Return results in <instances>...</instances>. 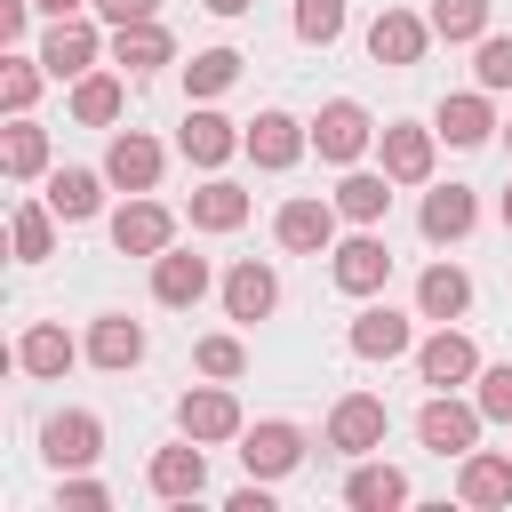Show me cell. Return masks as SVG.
<instances>
[{"label": "cell", "instance_id": "obj_41", "mask_svg": "<svg viewBox=\"0 0 512 512\" xmlns=\"http://www.w3.org/2000/svg\"><path fill=\"white\" fill-rule=\"evenodd\" d=\"M480 416H496V424H512V360L480 376Z\"/></svg>", "mask_w": 512, "mask_h": 512}, {"label": "cell", "instance_id": "obj_36", "mask_svg": "<svg viewBox=\"0 0 512 512\" xmlns=\"http://www.w3.org/2000/svg\"><path fill=\"white\" fill-rule=\"evenodd\" d=\"M32 96H40V56H8V72H0V104L24 112Z\"/></svg>", "mask_w": 512, "mask_h": 512}, {"label": "cell", "instance_id": "obj_22", "mask_svg": "<svg viewBox=\"0 0 512 512\" xmlns=\"http://www.w3.org/2000/svg\"><path fill=\"white\" fill-rule=\"evenodd\" d=\"M472 192L464 184H440V192H424V240H464L472 232Z\"/></svg>", "mask_w": 512, "mask_h": 512}, {"label": "cell", "instance_id": "obj_42", "mask_svg": "<svg viewBox=\"0 0 512 512\" xmlns=\"http://www.w3.org/2000/svg\"><path fill=\"white\" fill-rule=\"evenodd\" d=\"M152 8H160V0H96V16H104V24H144Z\"/></svg>", "mask_w": 512, "mask_h": 512}, {"label": "cell", "instance_id": "obj_9", "mask_svg": "<svg viewBox=\"0 0 512 512\" xmlns=\"http://www.w3.org/2000/svg\"><path fill=\"white\" fill-rule=\"evenodd\" d=\"M168 232H176V224H168L160 200H128V208L112 216V248H120V256H160Z\"/></svg>", "mask_w": 512, "mask_h": 512}, {"label": "cell", "instance_id": "obj_3", "mask_svg": "<svg viewBox=\"0 0 512 512\" xmlns=\"http://www.w3.org/2000/svg\"><path fill=\"white\" fill-rule=\"evenodd\" d=\"M416 432H424V448H432V456H472V440H480V400L464 408V400H448V392H440V400L416 416Z\"/></svg>", "mask_w": 512, "mask_h": 512}, {"label": "cell", "instance_id": "obj_2", "mask_svg": "<svg viewBox=\"0 0 512 512\" xmlns=\"http://www.w3.org/2000/svg\"><path fill=\"white\" fill-rule=\"evenodd\" d=\"M40 448H48V464H56V472H80V464H96V456H104V424H96L88 408H64V416H48Z\"/></svg>", "mask_w": 512, "mask_h": 512}, {"label": "cell", "instance_id": "obj_28", "mask_svg": "<svg viewBox=\"0 0 512 512\" xmlns=\"http://www.w3.org/2000/svg\"><path fill=\"white\" fill-rule=\"evenodd\" d=\"M112 56L128 64V72H152V64H168V32L144 16V24H112Z\"/></svg>", "mask_w": 512, "mask_h": 512}, {"label": "cell", "instance_id": "obj_8", "mask_svg": "<svg viewBox=\"0 0 512 512\" xmlns=\"http://www.w3.org/2000/svg\"><path fill=\"white\" fill-rule=\"evenodd\" d=\"M304 144H312V128H296L288 112H256V120H248V160H256V168H296Z\"/></svg>", "mask_w": 512, "mask_h": 512}, {"label": "cell", "instance_id": "obj_48", "mask_svg": "<svg viewBox=\"0 0 512 512\" xmlns=\"http://www.w3.org/2000/svg\"><path fill=\"white\" fill-rule=\"evenodd\" d=\"M504 136H512V128H504Z\"/></svg>", "mask_w": 512, "mask_h": 512}, {"label": "cell", "instance_id": "obj_26", "mask_svg": "<svg viewBox=\"0 0 512 512\" xmlns=\"http://www.w3.org/2000/svg\"><path fill=\"white\" fill-rule=\"evenodd\" d=\"M416 304H424V320H456V312L472 304V280H464L456 264H432V272L416 280Z\"/></svg>", "mask_w": 512, "mask_h": 512}, {"label": "cell", "instance_id": "obj_16", "mask_svg": "<svg viewBox=\"0 0 512 512\" xmlns=\"http://www.w3.org/2000/svg\"><path fill=\"white\" fill-rule=\"evenodd\" d=\"M40 64H48L56 80H80V72L96 64V32H88V24H72V16H56V32L40 40Z\"/></svg>", "mask_w": 512, "mask_h": 512}, {"label": "cell", "instance_id": "obj_6", "mask_svg": "<svg viewBox=\"0 0 512 512\" xmlns=\"http://www.w3.org/2000/svg\"><path fill=\"white\" fill-rule=\"evenodd\" d=\"M384 272H392V248H384L376 232H352V240L336 248V288H344V296H376Z\"/></svg>", "mask_w": 512, "mask_h": 512}, {"label": "cell", "instance_id": "obj_4", "mask_svg": "<svg viewBox=\"0 0 512 512\" xmlns=\"http://www.w3.org/2000/svg\"><path fill=\"white\" fill-rule=\"evenodd\" d=\"M336 200H288L280 216H272V232H280V248H296V256H320L328 240H336Z\"/></svg>", "mask_w": 512, "mask_h": 512}, {"label": "cell", "instance_id": "obj_30", "mask_svg": "<svg viewBox=\"0 0 512 512\" xmlns=\"http://www.w3.org/2000/svg\"><path fill=\"white\" fill-rule=\"evenodd\" d=\"M336 208H344L352 224H376V216L392 208V176H368V168H352V176L336 184Z\"/></svg>", "mask_w": 512, "mask_h": 512}, {"label": "cell", "instance_id": "obj_24", "mask_svg": "<svg viewBox=\"0 0 512 512\" xmlns=\"http://www.w3.org/2000/svg\"><path fill=\"white\" fill-rule=\"evenodd\" d=\"M152 488L176 496V504L200 496V488H208V456H200V448H160V456H152Z\"/></svg>", "mask_w": 512, "mask_h": 512}, {"label": "cell", "instance_id": "obj_11", "mask_svg": "<svg viewBox=\"0 0 512 512\" xmlns=\"http://www.w3.org/2000/svg\"><path fill=\"white\" fill-rule=\"evenodd\" d=\"M328 440H336L344 456H368V448H384V400H368V392L336 400V416H328Z\"/></svg>", "mask_w": 512, "mask_h": 512}, {"label": "cell", "instance_id": "obj_40", "mask_svg": "<svg viewBox=\"0 0 512 512\" xmlns=\"http://www.w3.org/2000/svg\"><path fill=\"white\" fill-rule=\"evenodd\" d=\"M472 72H480V88H512V40H488V32H480Z\"/></svg>", "mask_w": 512, "mask_h": 512}, {"label": "cell", "instance_id": "obj_43", "mask_svg": "<svg viewBox=\"0 0 512 512\" xmlns=\"http://www.w3.org/2000/svg\"><path fill=\"white\" fill-rule=\"evenodd\" d=\"M64 504H80V512H104V504H112V488H96V480H64Z\"/></svg>", "mask_w": 512, "mask_h": 512}, {"label": "cell", "instance_id": "obj_46", "mask_svg": "<svg viewBox=\"0 0 512 512\" xmlns=\"http://www.w3.org/2000/svg\"><path fill=\"white\" fill-rule=\"evenodd\" d=\"M208 8H216V16H240V8H248V0H208Z\"/></svg>", "mask_w": 512, "mask_h": 512}, {"label": "cell", "instance_id": "obj_18", "mask_svg": "<svg viewBox=\"0 0 512 512\" xmlns=\"http://www.w3.org/2000/svg\"><path fill=\"white\" fill-rule=\"evenodd\" d=\"M416 368H424V384H440V392H448V384H464V376L480 368V352H472V336L440 328V336H432V344L416 352Z\"/></svg>", "mask_w": 512, "mask_h": 512}, {"label": "cell", "instance_id": "obj_21", "mask_svg": "<svg viewBox=\"0 0 512 512\" xmlns=\"http://www.w3.org/2000/svg\"><path fill=\"white\" fill-rule=\"evenodd\" d=\"M352 352H360V360H400V352H408V320H400L392 304L360 312V320H352Z\"/></svg>", "mask_w": 512, "mask_h": 512}, {"label": "cell", "instance_id": "obj_19", "mask_svg": "<svg viewBox=\"0 0 512 512\" xmlns=\"http://www.w3.org/2000/svg\"><path fill=\"white\" fill-rule=\"evenodd\" d=\"M40 200H48L64 224H80V216H96V200H104V176H96V168H56Z\"/></svg>", "mask_w": 512, "mask_h": 512}, {"label": "cell", "instance_id": "obj_7", "mask_svg": "<svg viewBox=\"0 0 512 512\" xmlns=\"http://www.w3.org/2000/svg\"><path fill=\"white\" fill-rule=\"evenodd\" d=\"M176 144H184V160H192V168H224L232 152H248V136H240V128L224 120V112H192Z\"/></svg>", "mask_w": 512, "mask_h": 512}, {"label": "cell", "instance_id": "obj_15", "mask_svg": "<svg viewBox=\"0 0 512 512\" xmlns=\"http://www.w3.org/2000/svg\"><path fill=\"white\" fill-rule=\"evenodd\" d=\"M272 304H280V280H272V272H264L256 256L224 272V312H232V320H264Z\"/></svg>", "mask_w": 512, "mask_h": 512}, {"label": "cell", "instance_id": "obj_35", "mask_svg": "<svg viewBox=\"0 0 512 512\" xmlns=\"http://www.w3.org/2000/svg\"><path fill=\"white\" fill-rule=\"evenodd\" d=\"M0 160H8V176H40V168H48V136H40L32 120H16V128H8V152H0Z\"/></svg>", "mask_w": 512, "mask_h": 512}, {"label": "cell", "instance_id": "obj_27", "mask_svg": "<svg viewBox=\"0 0 512 512\" xmlns=\"http://www.w3.org/2000/svg\"><path fill=\"white\" fill-rule=\"evenodd\" d=\"M456 488H464V504H512V456H480L472 448Z\"/></svg>", "mask_w": 512, "mask_h": 512}, {"label": "cell", "instance_id": "obj_23", "mask_svg": "<svg viewBox=\"0 0 512 512\" xmlns=\"http://www.w3.org/2000/svg\"><path fill=\"white\" fill-rule=\"evenodd\" d=\"M88 360H96V368H136V360H144V328L120 320V312L96 320V328H88Z\"/></svg>", "mask_w": 512, "mask_h": 512}, {"label": "cell", "instance_id": "obj_1", "mask_svg": "<svg viewBox=\"0 0 512 512\" xmlns=\"http://www.w3.org/2000/svg\"><path fill=\"white\" fill-rule=\"evenodd\" d=\"M368 136H376V128H368V112H360L352 96L320 104V120H312V152H320V160H336V168H344V160H360V152H368Z\"/></svg>", "mask_w": 512, "mask_h": 512}, {"label": "cell", "instance_id": "obj_39", "mask_svg": "<svg viewBox=\"0 0 512 512\" xmlns=\"http://www.w3.org/2000/svg\"><path fill=\"white\" fill-rule=\"evenodd\" d=\"M192 360H200V376H240V368H248L240 336H200V352H192Z\"/></svg>", "mask_w": 512, "mask_h": 512}, {"label": "cell", "instance_id": "obj_38", "mask_svg": "<svg viewBox=\"0 0 512 512\" xmlns=\"http://www.w3.org/2000/svg\"><path fill=\"white\" fill-rule=\"evenodd\" d=\"M296 32H304V40H320V48H328V40H336V32H344V0H296Z\"/></svg>", "mask_w": 512, "mask_h": 512}, {"label": "cell", "instance_id": "obj_14", "mask_svg": "<svg viewBox=\"0 0 512 512\" xmlns=\"http://www.w3.org/2000/svg\"><path fill=\"white\" fill-rule=\"evenodd\" d=\"M296 456H304V432H296V424H256V432H248V448H240V464H248L256 480L296 472Z\"/></svg>", "mask_w": 512, "mask_h": 512}, {"label": "cell", "instance_id": "obj_5", "mask_svg": "<svg viewBox=\"0 0 512 512\" xmlns=\"http://www.w3.org/2000/svg\"><path fill=\"white\" fill-rule=\"evenodd\" d=\"M424 40H432V16H408V8H384V16L368 24V56H376V64H416Z\"/></svg>", "mask_w": 512, "mask_h": 512}, {"label": "cell", "instance_id": "obj_45", "mask_svg": "<svg viewBox=\"0 0 512 512\" xmlns=\"http://www.w3.org/2000/svg\"><path fill=\"white\" fill-rule=\"evenodd\" d=\"M32 8H48V16H72V8H88V0H32Z\"/></svg>", "mask_w": 512, "mask_h": 512}, {"label": "cell", "instance_id": "obj_47", "mask_svg": "<svg viewBox=\"0 0 512 512\" xmlns=\"http://www.w3.org/2000/svg\"><path fill=\"white\" fill-rule=\"evenodd\" d=\"M504 224H512V192H504Z\"/></svg>", "mask_w": 512, "mask_h": 512}, {"label": "cell", "instance_id": "obj_33", "mask_svg": "<svg viewBox=\"0 0 512 512\" xmlns=\"http://www.w3.org/2000/svg\"><path fill=\"white\" fill-rule=\"evenodd\" d=\"M432 32L440 40H480L488 32V0H432Z\"/></svg>", "mask_w": 512, "mask_h": 512}, {"label": "cell", "instance_id": "obj_34", "mask_svg": "<svg viewBox=\"0 0 512 512\" xmlns=\"http://www.w3.org/2000/svg\"><path fill=\"white\" fill-rule=\"evenodd\" d=\"M184 80H192V96H224V88L240 80V56H232V48H208V56L184 64Z\"/></svg>", "mask_w": 512, "mask_h": 512}, {"label": "cell", "instance_id": "obj_44", "mask_svg": "<svg viewBox=\"0 0 512 512\" xmlns=\"http://www.w3.org/2000/svg\"><path fill=\"white\" fill-rule=\"evenodd\" d=\"M24 8L32 0H0V40H24Z\"/></svg>", "mask_w": 512, "mask_h": 512}, {"label": "cell", "instance_id": "obj_20", "mask_svg": "<svg viewBox=\"0 0 512 512\" xmlns=\"http://www.w3.org/2000/svg\"><path fill=\"white\" fill-rule=\"evenodd\" d=\"M192 224H200V232H240V224H248V192L224 184V176H208V184L192 192Z\"/></svg>", "mask_w": 512, "mask_h": 512}, {"label": "cell", "instance_id": "obj_12", "mask_svg": "<svg viewBox=\"0 0 512 512\" xmlns=\"http://www.w3.org/2000/svg\"><path fill=\"white\" fill-rule=\"evenodd\" d=\"M104 176H112L120 192H152V184H160V144H152V136H136V128H128V136H112Z\"/></svg>", "mask_w": 512, "mask_h": 512}, {"label": "cell", "instance_id": "obj_13", "mask_svg": "<svg viewBox=\"0 0 512 512\" xmlns=\"http://www.w3.org/2000/svg\"><path fill=\"white\" fill-rule=\"evenodd\" d=\"M176 424H184V440H232L240 432V400L232 392H184Z\"/></svg>", "mask_w": 512, "mask_h": 512}, {"label": "cell", "instance_id": "obj_37", "mask_svg": "<svg viewBox=\"0 0 512 512\" xmlns=\"http://www.w3.org/2000/svg\"><path fill=\"white\" fill-rule=\"evenodd\" d=\"M48 216H56L48 200H40V208H32V200L16 208V256H24V264H40V256H48Z\"/></svg>", "mask_w": 512, "mask_h": 512}, {"label": "cell", "instance_id": "obj_32", "mask_svg": "<svg viewBox=\"0 0 512 512\" xmlns=\"http://www.w3.org/2000/svg\"><path fill=\"white\" fill-rule=\"evenodd\" d=\"M112 112H120V80H112V72H80V88H72V120L104 128Z\"/></svg>", "mask_w": 512, "mask_h": 512}, {"label": "cell", "instance_id": "obj_10", "mask_svg": "<svg viewBox=\"0 0 512 512\" xmlns=\"http://www.w3.org/2000/svg\"><path fill=\"white\" fill-rule=\"evenodd\" d=\"M152 296H160V304H200V296H208V256L160 248V256H152Z\"/></svg>", "mask_w": 512, "mask_h": 512}, {"label": "cell", "instance_id": "obj_25", "mask_svg": "<svg viewBox=\"0 0 512 512\" xmlns=\"http://www.w3.org/2000/svg\"><path fill=\"white\" fill-rule=\"evenodd\" d=\"M344 504H352V512H392V504H408V480H400L392 464H360V472L344 480Z\"/></svg>", "mask_w": 512, "mask_h": 512}, {"label": "cell", "instance_id": "obj_31", "mask_svg": "<svg viewBox=\"0 0 512 512\" xmlns=\"http://www.w3.org/2000/svg\"><path fill=\"white\" fill-rule=\"evenodd\" d=\"M16 360H24V376H64L72 368V336L64 328H24V344H16Z\"/></svg>", "mask_w": 512, "mask_h": 512}, {"label": "cell", "instance_id": "obj_29", "mask_svg": "<svg viewBox=\"0 0 512 512\" xmlns=\"http://www.w3.org/2000/svg\"><path fill=\"white\" fill-rule=\"evenodd\" d=\"M440 136H448V144H488V136H496L488 96H448V104H440Z\"/></svg>", "mask_w": 512, "mask_h": 512}, {"label": "cell", "instance_id": "obj_17", "mask_svg": "<svg viewBox=\"0 0 512 512\" xmlns=\"http://www.w3.org/2000/svg\"><path fill=\"white\" fill-rule=\"evenodd\" d=\"M432 136L440 128H384V176L392 184H424L432 176Z\"/></svg>", "mask_w": 512, "mask_h": 512}]
</instances>
